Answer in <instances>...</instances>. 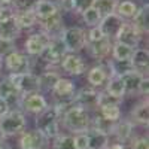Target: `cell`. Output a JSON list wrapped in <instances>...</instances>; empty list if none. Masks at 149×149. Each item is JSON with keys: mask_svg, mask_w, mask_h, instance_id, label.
<instances>
[{"mask_svg": "<svg viewBox=\"0 0 149 149\" xmlns=\"http://www.w3.org/2000/svg\"><path fill=\"white\" fill-rule=\"evenodd\" d=\"M93 113L78 104H72L63 115L60 116V127H63L69 134L85 133L91 127Z\"/></svg>", "mask_w": 149, "mask_h": 149, "instance_id": "obj_1", "label": "cell"}, {"mask_svg": "<svg viewBox=\"0 0 149 149\" xmlns=\"http://www.w3.org/2000/svg\"><path fill=\"white\" fill-rule=\"evenodd\" d=\"M34 128L39 130L49 142L54 140L57 136L61 133L58 110L52 104H49L45 110H42L40 113L36 115V118H34Z\"/></svg>", "mask_w": 149, "mask_h": 149, "instance_id": "obj_2", "label": "cell"}, {"mask_svg": "<svg viewBox=\"0 0 149 149\" xmlns=\"http://www.w3.org/2000/svg\"><path fill=\"white\" fill-rule=\"evenodd\" d=\"M24 130H27V115L21 109L10 107L8 113L0 118V131L5 137L19 136Z\"/></svg>", "mask_w": 149, "mask_h": 149, "instance_id": "obj_3", "label": "cell"}, {"mask_svg": "<svg viewBox=\"0 0 149 149\" xmlns=\"http://www.w3.org/2000/svg\"><path fill=\"white\" fill-rule=\"evenodd\" d=\"M60 39L67 52L81 54L86 46V29L82 26H66Z\"/></svg>", "mask_w": 149, "mask_h": 149, "instance_id": "obj_4", "label": "cell"}, {"mask_svg": "<svg viewBox=\"0 0 149 149\" xmlns=\"http://www.w3.org/2000/svg\"><path fill=\"white\" fill-rule=\"evenodd\" d=\"M66 54H67V51H66L63 42H61V39L55 37V39H51L49 45L43 49L39 57H36V60L39 61V64L43 66V69L58 67Z\"/></svg>", "mask_w": 149, "mask_h": 149, "instance_id": "obj_5", "label": "cell"}, {"mask_svg": "<svg viewBox=\"0 0 149 149\" xmlns=\"http://www.w3.org/2000/svg\"><path fill=\"white\" fill-rule=\"evenodd\" d=\"M3 70L5 73H26L31 70V57H29L22 49L15 48L3 57Z\"/></svg>", "mask_w": 149, "mask_h": 149, "instance_id": "obj_6", "label": "cell"}, {"mask_svg": "<svg viewBox=\"0 0 149 149\" xmlns=\"http://www.w3.org/2000/svg\"><path fill=\"white\" fill-rule=\"evenodd\" d=\"M78 86L72 78L69 76H63L61 74L60 79L57 81V84L54 85V88L51 90V95H52V103H64V104H74L73 98H74V93H76Z\"/></svg>", "mask_w": 149, "mask_h": 149, "instance_id": "obj_7", "label": "cell"}, {"mask_svg": "<svg viewBox=\"0 0 149 149\" xmlns=\"http://www.w3.org/2000/svg\"><path fill=\"white\" fill-rule=\"evenodd\" d=\"M18 109H21L26 115H37L42 110H45L49 106V102L43 93L36 91V93H29L22 94L18 100Z\"/></svg>", "mask_w": 149, "mask_h": 149, "instance_id": "obj_8", "label": "cell"}, {"mask_svg": "<svg viewBox=\"0 0 149 149\" xmlns=\"http://www.w3.org/2000/svg\"><path fill=\"white\" fill-rule=\"evenodd\" d=\"M49 42H51V37H49L45 31H42L39 29L31 30L27 34L26 39H24L22 51L29 57H39L43 49L49 45Z\"/></svg>", "mask_w": 149, "mask_h": 149, "instance_id": "obj_9", "label": "cell"}, {"mask_svg": "<svg viewBox=\"0 0 149 149\" xmlns=\"http://www.w3.org/2000/svg\"><path fill=\"white\" fill-rule=\"evenodd\" d=\"M58 69L63 73H66L67 76H82V74H85L86 69H88V63L81 54L67 52L61 60Z\"/></svg>", "mask_w": 149, "mask_h": 149, "instance_id": "obj_10", "label": "cell"}, {"mask_svg": "<svg viewBox=\"0 0 149 149\" xmlns=\"http://www.w3.org/2000/svg\"><path fill=\"white\" fill-rule=\"evenodd\" d=\"M109 78H110V70H109V66L106 61H98V63L88 67L85 72L86 85L97 88V90H103V86L106 85Z\"/></svg>", "mask_w": 149, "mask_h": 149, "instance_id": "obj_11", "label": "cell"}, {"mask_svg": "<svg viewBox=\"0 0 149 149\" xmlns=\"http://www.w3.org/2000/svg\"><path fill=\"white\" fill-rule=\"evenodd\" d=\"M10 78V81L15 84L17 90L19 91V94H29V93H36L40 91L39 86V76L33 72H26V73H6Z\"/></svg>", "mask_w": 149, "mask_h": 149, "instance_id": "obj_12", "label": "cell"}, {"mask_svg": "<svg viewBox=\"0 0 149 149\" xmlns=\"http://www.w3.org/2000/svg\"><path fill=\"white\" fill-rule=\"evenodd\" d=\"M48 145L49 140L37 128L24 130L18 139L19 149H48Z\"/></svg>", "mask_w": 149, "mask_h": 149, "instance_id": "obj_13", "label": "cell"}, {"mask_svg": "<svg viewBox=\"0 0 149 149\" xmlns=\"http://www.w3.org/2000/svg\"><path fill=\"white\" fill-rule=\"evenodd\" d=\"M98 91L97 88H93L90 85H84L82 88L76 90L74 93V98H73V103L78 104L86 110H90L91 113L97 110V98H98Z\"/></svg>", "mask_w": 149, "mask_h": 149, "instance_id": "obj_14", "label": "cell"}, {"mask_svg": "<svg viewBox=\"0 0 149 149\" xmlns=\"http://www.w3.org/2000/svg\"><path fill=\"white\" fill-rule=\"evenodd\" d=\"M112 43H113V40L107 39V37H103V39L97 40V42L86 43L84 51H86V54L90 55V58L94 60L95 63H98V61H106L107 58H110Z\"/></svg>", "mask_w": 149, "mask_h": 149, "instance_id": "obj_15", "label": "cell"}, {"mask_svg": "<svg viewBox=\"0 0 149 149\" xmlns=\"http://www.w3.org/2000/svg\"><path fill=\"white\" fill-rule=\"evenodd\" d=\"M134 128H136V125L130 118H121L113 124L110 137L113 136L116 142L128 145L131 142V139L134 137Z\"/></svg>", "mask_w": 149, "mask_h": 149, "instance_id": "obj_16", "label": "cell"}, {"mask_svg": "<svg viewBox=\"0 0 149 149\" xmlns=\"http://www.w3.org/2000/svg\"><path fill=\"white\" fill-rule=\"evenodd\" d=\"M143 39H145V36L140 34L137 31V29H136L130 21H124V24H122L119 33L116 34V39L115 40L116 42H121L124 45H128L131 48H139Z\"/></svg>", "mask_w": 149, "mask_h": 149, "instance_id": "obj_17", "label": "cell"}, {"mask_svg": "<svg viewBox=\"0 0 149 149\" xmlns=\"http://www.w3.org/2000/svg\"><path fill=\"white\" fill-rule=\"evenodd\" d=\"M37 29L45 31L51 39H55V37H61V33L66 29V22H64V15L61 12H57L55 15H52L51 18L39 21L37 24Z\"/></svg>", "mask_w": 149, "mask_h": 149, "instance_id": "obj_18", "label": "cell"}, {"mask_svg": "<svg viewBox=\"0 0 149 149\" xmlns=\"http://www.w3.org/2000/svg\"><path fill=\"white\" fill-rule=\"evenodd\" d=\"M122 24H124V19L113 12V14H110V15L103 17L100 24H98V27H100V30L103 31L104 37H107V39H110V40H115L116 34L119 33V30L122 27Z\"/></svg>", "mask_w": 149, "mask_h": 149, "instance_id": "obj_19", "label": "cell"}, {"mask_svg": "<svg viewBox=\"0 0 149 149\" xmlns=\"http://www.w3.org/2000/svg\"><path fill=\"white\" fill-rule=\"evenodd\" d=\"M19 91L17 90L15 84L10 81V78L8 76L6 73L0 74V98H3V100H6L10 106L17 103L18 104V100H19Z\"/></svg>", "mask_w": 149, "mask_h": 149, "instance_id": "obj_20", "label": "cell"}, {"mask_svg": "<svg viewBox=\"0 0 149 149\" xmlns=\"http://www.w3.org/2000/svg\"><path fill=\"white\" fill-rule=\"evenodd\" d=\"M130 119L134 122V125H143L148 127L149 122V106H148V97H142V100L134 104L130 112Z\"/></svg>", "mask_w": 149, "mask_h": 149, "instance_id": "obj_21", "label": "cell"}, {"mask_svg": "<svg viewBox=\"0 0 149 149\" xmlns=\"http://www.w3.org/2000/svg\"><path fill=\"white\" fill-rule=\"evenodd\" d=\"M58 67H49L45 69L43 72H40L37 76H39V86H40V93L46 94L51 93V90L54 88V85L57 84V81L61 76V72L57 70Z\"/></svg>", "mask_w": 149, "mask_h": 149, "instance_id": "obj_22", "label": "cell"}, {"mask_svg": "<svg viewBox=\"0 0 149 149\" xmlns=\"http://www.w3.org/2000/svg\"><path fill=\"white\" fill-rule=\"evenodd\" d=\"M15 22L18 24V27L21 29V31H31L37 29V19L34 10H15V17H14Z\"/></svg>", "mask_w": 149, "mask_h": 149, "instance_id": "obj_23", "label": "cell"}, {"mask_svg": "<svg viewBox=\"0 0 149 149\" xmlns=\"http://www.w3.org/2000/svg\"><path fill=\"white\" fill-rule=\"evenodd\" d=\"M133 26L137 29V31L143 36H148V31H149V5L148 2L146 3H142L136 12V15L133 17V19L130 21Z\"/></svg>", "mask_w": 149, "mask_h": 149, "instance_id": "obj_24", "label": "cell"}, {"mask_svg": "<svg viewBox=\"0 0 149 149\" xmlns=\"http://www.w3.org/2000/svg\"><path fill=\"white\" fill-rule=\"evenodd\" d=\"M131 63L136 72L142 73L143 76H148V67H149V51L145 46H139L134 49Z\"/></svg>", "mask_w": 149, "mask_h": 149, "instance_id": "obj_25", "label": "cell"}, {"mask_svg": "<svg viewBox=\"0 0 149 149\" xmlns=\"http://www.w3.org/2000/svg\"><path fill=\"white\" fill-rule=\"evenodd\" d=\"M22 31L18 27L15 19H8L0 22V40H8V42H17L21 37Z\"/></svg>", "mask_w": 149, "mask_h": 149, "instance_id": "obj_26", "label": "cell"}, {"mask_svg": "<svg viewBox=\"0 0 149 149\" xmlns=\"http://www.w3.org/2000/svg\"><path fill=\"white\" fill-rule=\"evenodd\" d=\"M103 91L112 97L118 98V100H124V97L127 95L125 93V85L122 82L121 76H110L106 82V85L103 86Z\"/></svg>", "mask_w": 149, "mask_h": 149, "instance_id": "obj_27", "label": "cell"}, {"mask_svg": "<svg viewBox=\"0 0 149 149\" xmlns=\"http://www.w3.org/2000/svg\"><path fill=\"white\" fill-rule=\"evenodd\" d=\"M86 137H88V149H104L110 142L109 134L91 127L86 130Z\"/></svg>", "mask_w": 149, "mask_h": 149, "instance_id": "obj_28", "label": "cell"}, {"mask_svg": "<svg viewBox=\"0 0 149 149\" xmlns=\"http://www.w3.org/2000/svg\"><path fill=\"white\" fill-rule=\"evenodd\" d=\"M139 3L136 0H118L115 14L119 15L124 21H131L133 17L136 15V12L139 9Z\"/></svg>", "mask_w": 149, "mask_h": 149, "instance_id": "obj_29", "label": "cell"}, {"mask_svg": "<svg viewBox=\"0 0 149 149\" xmlns=\"http://www.w3.org/2000/svg\"><path fill=\"white\" fill-rule=\"evenodd\" d=\"M122 103H107V104H102L97 107V113L102 118H104L106 121L110 122H116L118 119L122 118V109H121Z\"/></svg>", "mask_w": 149, "mask_h": 149, "instance_id": "obj_30", "label": "cell"}, {"mask_svg": "<svg viewBox=\"0 0 149 149\" xmlns=\"http://www.w3.org/2000/svg\"><path fill=\"white\" fill-rule=\"evenodd\" d=\"M33 10H34V14H36V17H37L39 21L48 19L52 15H55L57 12H60L58 8H57V3L54 2V0H39Z\"/></svg>", "mask_w": 149, "mask_h": 149, "instance_id": "obj_31", "label": "cell"}, {"mask_svg": "<svg viewBox=\"0 0 149 149\" xmlns=\"http://www.w3.org/2000/svg\"><path fill=\"white\" fill-rule=\"evenodd\" d=\"M106 63L110 70V76H124L130 72L134 70L131 60H113V58H107Z\"/></svg>", "mask_w": 149, "mask_h": 149, "instance_id": "obj_32", "label": "cell"}, {"mask_svg": "<svg viewBox=\"0 0 149 149\" xmlns=\"http://www.w3.org/2000/svg\"><path fill=\"white\" fill-rule=\"evenodd\" d=\"M136 48H131L128 45H124L121 42L113 40L112 43V52H110V58L113 60H131L133 52Z\"/></svg>", "mask_w": 149, "mask_h": 149, "instance_id": "obj_33", "label": "cell"}, {"mask_svg": "<svg viewBox=\"0 0 149 149\" xmlns=\"http://www.w3.org/2000/svg\"><path fill=\"white\" fill-rule=\"evenodd\" d=\"M81 19H82V24H84V27L85 29H90V27H95L100 24L102 21V15H100V12H98L94 6L88 8V9H85L84 12H81L79 14Z\"/></svg>", "mask_w": 149, "mask_h": 149, "instance_id": "obj_34", "label": "cell"}, {"mask_svg": "<svg viewBox=\"0 0 149 149\" xmlns=\"http://www.w3.org/2000/svg\"><path fill=\"white\" fill-rule=\"evenodd\" d=\"M121 78H122L124 85H125V93L127 94H134V93L137 94V86H139V84L143 78L142 73L133 70V72L124 74V76H121Z\"/></svg>", "mask_w": 149, "mask_h": 149, "instance_id": "obj_35", "label": "cell"}, {"mask_svg": "<svg viewBox=\"0 0 149 149\" xmlns=\"http://www.w3.org/2000/svg\"><path fill=\"white\" fill-rule=\"evenodd\" d=\"M52 142V148L51 149H76L74 148V140H73V134H63L60 133Z\"/></svg>", "mask_w": 149, "mask_h": 149, "instance_id": "obj_36", "label": "cell"}, {"mask_svg": "<svg viewBox=\"0 0 149 149\" xmlns=\"http://www.w3.org/2000/svg\"><path fill=\"white\" fill-rule=\"evenodd\" d=\"M116 3H118V0H95L94 8L100 12L102 17H106V15H110L115 12Z\"/></svg>", "mask_w": 149, "mask_h": 149, "instance_id": "obj_37", "label": "cell"}, {"mask_svg": "<svg viewBox=\"0 0 149 149\" xmlns=\"http://www.w3.org/2000/svg\"><path fill=\"white\" fill-rule=\"evenodd\" d=\"M57 3L58 10L63 15H72L76 14V5H74V0H54Z\"/></svg>", "mask_w": 149, "mask_h": 149, "instance_id": "obj_38", "label": "cell"}, {"mask_svg": "<svg viewBox=\"0 0 149 149\" xmlns=\"http://www.w3.org/2000/svg\"><path fill=\"white\" fill-rule=\"evenodd\" d=\"M39 0H15L12 8L15 10H33Z\"/></svg>", "mask_w": 149, "mask_h": 149, "instance_id": "obj_39", "label": "cell"}, {"mask_svg": "<svg viewBox=\"0 0 149 149\" xmlns=\"http://www.w3.org/2000/svg\"><path fill=\"white\" fill-rule=\"evenodd\" d=\"M104 34L103 31L100 30V27L95 26V27H90L88 30H86V43H93V42H97L103 39Z\"/></svg>", "mask_w": 149, "mask_h": 149, "instance_id": "obj_40", "label": "cell"}, {"mask_svg": "<svg viewBox=\"0 0 149 149\" xmlns=\"http://www.w3.org/2000/svg\"><path fill=\"white\" fill-rule=\"evenodd\" d=\"M73 140H74V148L76 149H88V137H86V131L73 134Z\"/></svg>", "mask_w": 149, "mask_h": 149, "instance_id": "obj_41", "label": "cell"}, {"mask_svg": "<svg viewBox=\"0 0 149 149\" xmlns=\"http://www.w3.org/2000/svg\"><path fill=\"white\" fill-rule=\"evenodd\" d=\"M131 149H149L148 136H140V137H133L130 142Z\"/></svg>", "mask_w": 149, "mask_h": 149, "instance_id": "obj_42", "label": "cell"}, {"mask_svg": "<svg viewBox=\"0 0 149 149\" xmlns=\"http://www.w3.org/2000/svg\"><path fill=\"white\" fill-rule=\"evenodd\" d=\"M15 17V9L12 6H0V22L8 21Z\"/></svg>", "mask_w": 149, "mask_h": 149, "instance_id": "obj_43", "label": "cell"}, {"mask_svg": "<svg viewBox=\"0 0 149 149\" xmlns=\"http://www.w3.org/2000/svg\"><path fill=\"white\" fill-rule=\"evenodd\" d=\"M17 48V43L15 42H8V40H0V57H5L8 52L14 51Z\"/></svg>", "mask_w": 149, "mask_h": 149, "instance_id": "obj_44", "label": "cell"}, {"mask_svg": "<svg viewBox=\"0 0 149 149\" xmlns=\"http://www.w3.org/2000/svg\"><path fill=\"white\" fill-rule=\"evenodd\" d=\"M137 94L140 97H148L149 94V78L148 76H143L139 86H137Z\"/></svg>", "mask_w": 149, "mask_h": 149, "instance_id": "obj_45", "label": "cell"}, {"mask_svg": "<svg viewBox=\"0 0 149 149\" xmlns=\"http://www.w3.org/2000/svg\"><path fill=\"white\" fill-rule=\"evenodd\" d=\"M94 2L95 0H74V5H76V14L79 15L81 12H84L85 9L94 6Z\"/></svg>", "mask_w": 149, "mask_h": 149, "instance_id": "obj_46", "label": "cell"}, {"mask_svg": "<svg viewBox=\"0 0 149 149\" xmlns=\"http://www.w3.org/2000/svg\"><path fill=\"white\" fill-rule=\"evenodd\" d=\"M10 104L6 102V100H3V98H0V118H3L8 112L10 110Z\"/></svg>", "mask_w": 149, "mask_h": 149, "instance_id": "obj_47", "label": "cell"}, {"mask_svg": "<svg viewBox=\"0 0 149 149\" xmlns=\"http://www.w3.org/2000/svg\"><path fill=\"white\" fill-rule=\"evenodd\" d=\"M104 149H128L127 145H124V143H119V142H113V143H110L104 148Z\"/></svg>", "mask_w": 149, "mask_h": 149, "instance_id": "obj_48", "label": "cell"}, {"mask_svg": "<svg viewBox=\"0 0 149 149\" xmlns=\"http://www.w3.org/2000/svg\"><path fill=\"white\" fill-rule=\"evenodd\" d=\"M15 0H0V5L2 6H12Z\"/></svg>", "mask_w": 149, "mask_h": 149, "instance_id": "obj_49", "label": "cell"}, {"mask_svg": "<svg viewBox=\"0 0 149 149\" xmlns=\"http://www.w3.org/2000/svg\"><path fill=\"white\" fill-rule=\"evenodd\" d=\"M5 73V70H3V58L0 57V74H3Z\"/></svg>", "mask_w": 149, "mask_h": 149, "instance_id": "obj_50", "label": "cell"}, {"mask_svg": "<svg viewBox=\"0 0 149 149\" xmlns=\"http://www.w3.org/2000/svg\"><path fill=\"white\" fill-rule=\"evenodd\" d=\"M6 139V137H5ZM5 139H0V149H6V143H5Z\"/></svg>", "mask_w": 149, "mask_h": 149, "instance_id": "obj_51", "label": "cell"}, {"mask_svg": "<svg viewBox=\"0 0 149 149\" xmlns=\"http://www.w3.org/2000/svg\"><path fill=\"white\" fill-rule=\"evenodd\" d=\"M0 6H2V5H0Z\"/></svg>", "mask_w": 149, "mask_h": 149, "instance_id": "obj_52", "label": "cell"}]
</instances>
